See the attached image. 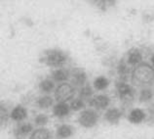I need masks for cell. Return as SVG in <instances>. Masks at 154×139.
Instances as JSON below:
<instances>
[{
	"label": "cell",
	"mask_w": 154,
	"mask_h": 139,
	"mask_svg": "<svg viewBox=\"0 0 154 139\" xmlns=\"http://www.w3.org/2000/svg\"><path fill=\"white\" fill-rule=\"evenodd\" d=\"M132 81L137 86L151 84L154 81V69L148 64H140L132 73Z\"/></svg>",
	"instance_id": "6da1fadb"
},
{
	"label": "cell",
	"mask_w": 154,
	"mask_h": 139,
	"mask_svg": "<svg viewBox=\"0 0 154 139\" xmlns=\"http://www.w3.org/2000/svg\"><path fill=\"white\" fill-rule=\"evenodd\" d=\"M66 60H67V56L66 53H63L60 50H58V49H53V50H50L46 53L43 62L46 63L50 67L59 68L62 67L66 62Z\"/></svg>",
	"instance_id": "7a4b0ae2"
},
{
	"label": "cell",
	"mask_w": 154,
	"mask_h": 139,
	"mask_svg": "<svg viewBox=\"0 0 154 139\" xmlns=\"http://www.w3.org/2000/svg\"><path fill=\"white\" fill-rule=\"evenodd\" d=\"M75 93V89L70 83H60L55 91V98L58 102L66 103L68 100L73 98Z\"/></svg>",
	"instance_id": "3957f363"
},
{
	"label": "cell",
	"mask_w": 154,
	"mask_h": 139,
	"mask_svg": "<svg viewBox=\"0 0 154 139\" xmlns=\"http://www.w3.org/2000/svg\"><path fill=\"white\" fill-rule=\"evenodd\" d=\"M99 121V116L94 110H83L78 117V122L85 128H92L97 124Z\"/></svg>",
	"instance_id": "277c9868"
},
{
	"label": "cell",
	"mask_w": 154,
	"mask_h": 139,
	"mask_svg": "<svg viewBox=\"0 0 154 139\" xmlns=\"http://www.w3.org/2000/svg\"><path fill=\"white\" fill-rule=\"evenodd\" d=\"M117 93L119 98L124 102L133 100L134 98V89L130 84L125 82H120L117 84Z\"/></svg>",
	"instance_id": "5b68a950"
},
{
	"label": "cell",
	"mask_w": 154,
	"mask_h": 139,
	"mask_svg": "<svg viewBox=\"0 0 154 139\" xmlns=\"http://www.w3.org/2000/svg\"><path fill=\"white\" fill-rule=\"evenodd\" d=\"M110 104V99L107 95L104 94H99L89 101V105L91 107H94L97 110H104L106 109Z\"/></svg>",
	"instance_id": "8992f818"
},
{
	"label": "cell",
	"mask_w": 154,
	"mask_h": 139,
	"mask_svg": "<svg viewBox=\"0 0 154 139\" xmlns=\"http://www.w3.org/2000/svg\"><path fill=\"white\" fill-rule=\"evenodd\" d=\"M123 113L118 108H110L104 114V120L110 124H117L122 118Z\"/></svg>",
	"instance_id": "52a82bcc"
},
{
	"label": "cell",
	"mask_w": 154,
	"mask_h": 139,
	"mask_svg": "<svg viewBox=\"0 0 154 139\" xmlns=\"http://www.w3.org/2000/svg\"><path fill=\"white\" fill-rule=\"evenodd\" d=\"M31 132H33V125L29 122H20L14 129L15 136L18 138L26 136Z\"/></svg>",
	"instance_id": "ba28073f"
},
{
	"label": "cell",
	"mask_w": 154,
	"mask_h": 139,
	"mask_svg": "<svg viewBox=\"0 0 154 139\" xmlns=\"http://www.w3.org/2000/svg\"><path fill=\"white\" fill-rule=\"evenodd\" d=\"M10 118H11V120H13L14 121H18V122L23 121L27 118L26 109L22 105L16 106L10 113Z\"/></svg>",
	"instance_id": "9c48e42d"
},
{
	"label": "cell",
	"mask_w": 154,
	"mask_h": 139,
	"mask_svg": "<svg viewBox=\"0 0 154 139\" xmlns=\"http://www.w3.org/2000/svg\"><path fill=\"white\" fill-rule=\"evenodd\" d=\"M70 106L67 103H62V102H58L53 108V114L54 116L59 118H66L69 115L70 113Z\"/></svg>",
	"instance_id": "30bf717a"
},
{
	"label": "cell",
	"mask_w": 154,
	"mask_h": 139,
	"mask_svg": "<svg viewBox=\"0 0 154 139\" xmlns=\"http://www.w3.org/2000/svg\"><path fill=\"white\" fill-rule=\"evenodd\" d=\"M87 80L86 73L81 69H75L71 73V82L76 86H84L85 82Z\"/></svg>",
	"instance_id": "8fae6325"
},
{
	"label": "cell",
	"mask_w": 154,
	"mask_h": 139,
	"mask_svg": "<svg viewBox=\"0 0 154 139\" xmlns=\"http://www.w3.org/2000/svg\"><path fill=\"white\" fill-rule=\"evenodd\" d=\"M143 61V54L137 48H133L128 52L127 62L130 66H139Z\"/></svg>",
	"instance_id": "7c38bea8"
},
{
	"label": "cell",
	"mask_w": 154,
	"mask_h": 139,
	"mask_svg": "<svg viewBox=\"0 0 154 139\" xmlns=\"http://www.w3.org/2000/svg\"><path fill=\"white\" fill-rule=\"evenodd\" d=\"M145 118H146V115H145V113L143 110L136 108V109H133L132 111L129 113L128 121L131 122V124H141V122L145 120Z\"/></svg>",
	"instance_id": "4fadbf2b"
},
{
	"label": "cell",
	"mask_w": 154,
	"mask_h": 139,
	"mask_svg": "<svg viewBox=\"0 0 154 139\" xmlns=\"http://www.w3.org/2000/svg\"><path fill=\"white\" fill-rule=\"evenodd\" d=\"M74 132V128H72L69 124H60L58 128H57V137L60 138V139H66L69 138L73 135Z\"/></svg>",
	"instance_id": "5bb4252c"
},
{
	"label": "cell",
	"mask_w": 154,
	"mask_h": 139,
	"mask_svg": "<svg viewBox=\"0 0 154 139\" xmlns=\"http://www.w3.org/2000/svg\"><path fill=\"white\" fill-rule=\"evenodd\" d=\"M69 76H70L69 72H68L67 70L63 69V68L57 69L52 73L53 79H54V81H57V82H63V81L68 79Z\"/></svg>",
	"instance_id": "9a60e30c"
},
{
	"label": "cell",
	"mask_w": 154,
	"mask_h": 139,
	"mask_svg": "<svg viewBox=\"0 0 154 139\" xmlns=\"http://www.w3.org/2000/svg\"><path fill=\"white\" fill-rule=\"evenodd\" d=\"M51 138V132L49 129L45 128H40L33 130L31 133L30 139H50Z\"/></svg>",
	"instance_id": "2e32d148"
},
{
	"label": "cell",
	"mask_w": 154,
	"mask_h": 139,
	"mask_svg": "<svg viewBox=\"0 0 154 139\" xmlns=\"http://www.w3.org/2000/svg\"><path fill=\"white\" fill-rule=\"evenodd\" d=\"M54 88H55L54 81L49 79H44L39 83V89L43 93H50L54 90Z\"/></svg>",
	"instance_id": "e0dca14e"
},
{
	"label": "cell",
	"mask_w": 154,
	"mask_h": 139,
	"mask_svg": "<svg viewBox=\"0 0 154 139\" xmlns=\"http://www.w3.org/2000/svg\"><path fill=\"white\" fill-rule=\"evenodd\" d=\"M53 103H54V99L48 95L39 97L37 99V102H36V104L40 109H48L53 105Z\"/></svg>",
	"instance_id": "ac0fdd59"
},
{
	"label": "cell",
	"mask_w": 154,
	"mask_h": 139,
	"mask_svg": "<svg viewBox=\"0 0 154 139\" xmlns=\"http://www.w3.org/2000/svg\"><path fill=\"white\" fill-rule=\"evenodd\" d=\"M109 85V80L105 76H98L94 81V87L97 90H104Z\"/></svg>",
	"instance_id": "d6986e66"
},
{
	"label": "cell",
	"mask_w": 154,
	"mask_h": 139,
	"mask_svg": "<svg viewBox=\"0 0 154 139\" xmlns=\"http://www.w3.org/2000/svg\"><path fill=\"white\" fill-rule=\"evenodd\" d=\"M93 89L89 85H84L83 87H81L79 91V98L80 99L84 100H91L92 95H93Z\"/></svg>",
	"instance_id": "ffe728a7"
},
{
	"label": "cell",
	"mask_w": 154,
	"mask_h": 139,
	"mask_svg": "<svg viewBox=\"0 0 154 139\" xmlns=\"http://www.w3.org/2000/svg\"><path fill=\"white\" fill-rule=\"evenodd\" d=\"M69 106H70V109L74 112H78V111H81V110L85 109L84 101L82 99H80V98H76V99L72 100Z\"/></svg>",
	"instance_id": "44dd1931"
},
{
	"label": "cell",
	"mask_w": 154,
	"mask_h": 139,
	"mask_svg": "<svg viewBox=\"0 0 154 139\" xmlns=\"http://www.w3.org/2000/svg\"><path fill=\"white\" fill-rule=\"evenodd\" d=\"M48 121H49V118L45 114H38L34 118V124L38 126H41V128L46 125L48 124Z\"/></svg>",
	"instance_id": "7402d4cb"
},
{
	"label": "cell",
	"mask_w": 154,
	"mask_h": 139,
	"mask_svg": "<svg viewBox=\"0 0 154 139\" xmlns=\"http://www.w3.org/2000/svg\"><path fill=\"white\" fill-rule=\"evenodd\" d=\"M152 96L153 95L150 89H143L139 95V99L140 103H145V102H148L149 100H151Z\"/></svg>",
	"instance_id": "603a6c76"
},
{
	"label": "cell",
	"mask_w": 154,
	"mask_h": 139,
	"mask_svg": "<svg viewBox=\"0 0 154 139\" xmlns=\"http://www.w3.org/2000/svg\"><path fill=\"white\" fill-rule=\"evenodd\" d=\"M148 112H149V114H150L151 116H154V104L151 105L150 107L148 108Z\"/></svg>",
	"instance_id": "cb8c5ba5"
},
{
	"label": "cell",
	"mask_w": 154,
	"mask_h": 139,
	"mask_svg": "<svg viewBox=\"0 0 154 139\" xmlns=\"http://www.w3.org/2000/svg\"><path fill=\"white\" fill-rule=\"evenodd\" d=\"M151 63H152V65H153V66H154V55L151 57Z\"/></svg>",
	"instance_id": "d4e9b609"
},
{
	"label": "cell",
	"mask_w": 154,
	"mask_h": 139,
	"mask_svg": "<svg viewBox=\"0 0 154 139\" xmlns=\"http://www.w3.org/2000/svg\"><path fill=\"white\" fill-rule=\"evenodd\" d=\"M16 139H22V138H18V137H17V138H16Z\"/></svg>",
	"instance_id": "484cf974"
}]
</instances>
